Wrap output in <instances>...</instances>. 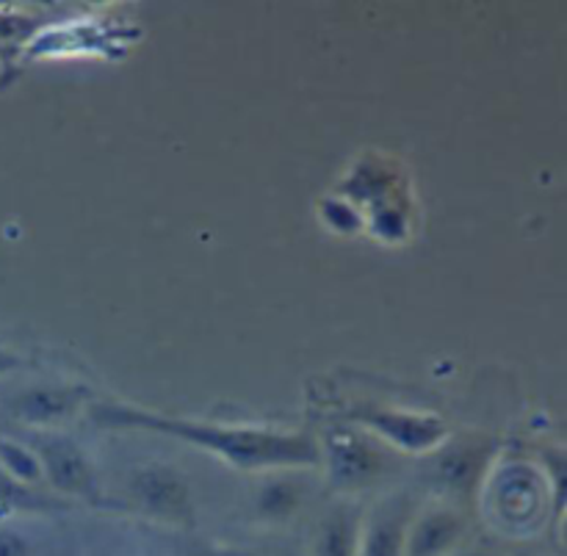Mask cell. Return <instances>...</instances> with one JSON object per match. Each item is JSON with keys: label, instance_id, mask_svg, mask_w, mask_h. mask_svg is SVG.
Here are the masks:
<instances>
[{"label": "cell", "instance_id": "obj_1", "mask_svg": "<svg viewBox=\"0 0 567 556\" xmlns=\"http://www.w3.org/2000/svg\"><path fill=\"white\" fill-rule=\"evenodd\" d=\"M92 419L103 426L147 430L194 443V446L205 449V452L219 454L221 460L238 465V469H299V465L321 463V449L310 432L203 424V421L169 419V415L150 413V410L120 402L94 404Z\"/></svg>", "mask_w": 567, "mask_h": 556}, {"label": "cell", "instance_id": "obj_2", "mask_svg": "<svg viewBox=\"0 0 567 556\" xmlns=\"http://www.w3.org/2000/svg\"><path fill=\"white\" fill-rule=\"evenodd\" d=\"M354 421L369 426L380 437L391 441L393 446L404 452H430L446 437V424L435 415H415L408 410H388V408H358L352 413Z\"/></svg>", "mask_w": 567, "mask_h": 556}, {"label": "cell", "instance_id": "obj_3", "mask_svg": "<svg viewBox=\"0 0 567 556\" xmlns=\"http://www.w3.org/2000/svg\"><path fill=\"white\" fill-rule=\"evenodd\" d=\"M327 465L338 487H363L377 480L385 465V454L352 430L327 435Z\"/></svg>", "mask_w": 567, "mask_h": 556}, {"label": "cell", "instance_id": "obj_4", "mask_svg": "<svg viewBox=\"0 0 567 556\" xmlns=\"http://www.w3.org/2000/svg\"><path fill=\"white\" fill-rule=\"evenodd\" d=\"M131 493L142 509H147L155 518L166 521H188L192 518V496L188 485L177 471L153 465L133 474Z\"/></svg>", "mask_w": 567, "mask_h": 556}, {"label": "cell", "instance_id": "obj_5", "mask_svg": "<svg viewBox=\"0 0 567 556\" xmlns=\"http://www.w3.org/2000/svg\"><path fill=\"white\" fill-rule=\"evenodd\" d=\"M33 452L42 463V476L55 491L66 493V496H92V469H89L86 454L75 443L64 441V437H48V441H39Z\"/></svg>", "mask_w": 567, "mask_h": 556}, {"label": "cell", "instance_id": "obj_6", "mask_svg": "<svg viewBox=\"0 0 567 556\" xmlns=\"http://www.w3.org/2000/svg\"><path fill=\"white\" fill-rule=\"evenodd\" d=\"M83 388H66V385H37L25 388L17 397L9 399L6 410L11 419L22 421L28 426H50L61 424L70 419L83 402Z\"/></svg>", "mask_w": 567, "mask_h": 556}, {"label": "cell", "instance_id": "obj_7", "mask_svg": "<svg viewBox=\"0 0 567 556\" xmlns=\"http://www.w3.org/2000/svg\"><path fill=\"white\" fill-rule=\"evenodd\" d=\"M410 521L413 509L402 498L377 507L369 521H360L358 556H404Z\"/></svg>", "mask_w": 567, "mask_h": 556}, {"label": "cell", "instance_id": "obj_8", "mask_svg": "<svg viewBox=\"0 0 567 556\" xmlns=\"http://www.w3.org/2000/svg\"><path fill=\"white\" fill-rule=\"evenodd\" d=\"M465 521L449 507H432L413 515L404 543V556H449L463 540Z\"/></svg>", "mask_w": 567, "mask_h": 556}, {"label": "cell", "instance_id": "obj_9", "mask_svg": "<svg viewBox=\"0 0 567 556\" xmlns=\"http://www.w3.org/2000/svg\"><path fill=\"white\" fill-rule=\"evenodd\" d=\"M360 515L349 507L324 515L313 535V556H358Z\"/></svg>", "mask_w": 567, "mask_h": 556}, {"label": "cell", "instance_id": "obj_10", "mask_svg": "<svg viewBox=\"0 0 567 556\" xmlns=\"http://www.w3.org/2000/svg\"><path fill=\"white\" fill-rule=\"evenodd\" d=\"M476 474V452L471 449H443L435 457L430 471V480L435 482L441 491L463 493L474 485Z\"/></svg>", "mask_w": 567, "mask_h": 556}, {"label": "cell", "instance_id": "obj_11", "mask_svg": "<svg viewBox=\"0 0 567 556\" xmlns=\"http://www.w3.org/2000/svg\"><path fill=\"white\" fill-rule=\"evenodd\" d=\"M0 471L17 485H37L42 480V463L37 452L9 437H0Z\"/></svg>", "mask_w": 567, "mask_h": 556}, {"label": "cell", "instance_id": "obj_12", "mask_svg": "<svg viewBox=\"0 0 567 556\" xmlns=\"http://www.w3.org/2000/svg\"><path fill=\"white\" fill-rule=\"evenodd\" d=\"M297 487L288 485V482H282V485L275 482V485L266 487L264 496H260V513H264L266 518H286V515L297 507Z\"/></svg>", "mask_w": 567, "mask_h": 556}, {"label": "cell", "instance_id": "obj_13", "mask_svg": "<svg viewBox=\"0 0 567 556\" xmlns=\"http://www.w3.org/2000/svg\"><path fill=\"white\" fill-rule=\"evenodd\" d=\"M0 556H31V546L20 532L0 529Z\"/></svg>", "mask_w": 567, "mask_h": 556}, {"label": "cell", "instance_id": "obj_14", "mask_svg": "<svg viewBox=\"0 0 567 556\" xmlns=\"http://www.w3.org/2000/svg\"><path fill=\"white\" fill-rule=\"evenodd\" d=\"M192 556H255L249 552H241V548H225V546H199Z\"/></svg>", "mask_w": 567, "mask_h": 556}, {"label": "cell", "instance_id": "obj_15", "mask_svg": "<svg viewBox=\"0 0 567 556\" xmlns=\"http://www.w3.org/2000/svg\"><path fill=\"white\" fill-rule=\"evenodd\" d=\"M17 365H20V358H17L14 352H9L6 347H0V377L9 374V371L17 369Z\"/></svg>", "mask_w": 567, "mask_h": 556}]
</instances>
